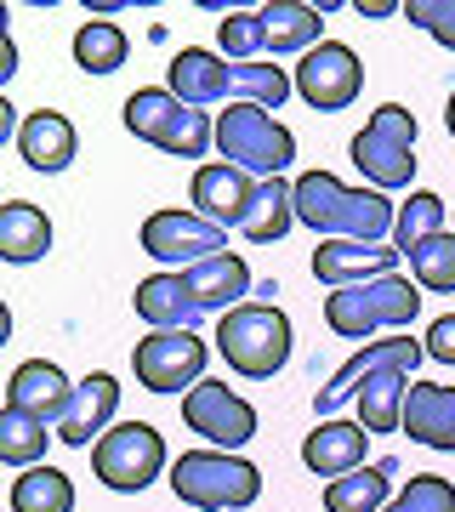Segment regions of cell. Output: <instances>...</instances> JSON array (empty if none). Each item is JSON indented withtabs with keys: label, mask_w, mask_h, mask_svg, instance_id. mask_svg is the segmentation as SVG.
<instances>
[{
	"label": "cell",
	"mask_w": 455,
	"mask_h": 512,
	"mask_svg": "<svg viewBox=\"0 0 455 512\" xmlns=\"http://www.w3.org/2000/svg\"><path fill=\"white\" fill-rule=\"evenodd\" d=\"M421 359H427V342H416L410 330H399V336H382V342H364V348L353 353V359H347L336 376H330V387H319L313 410L330 421L347 399H353V393H359V382L370 376V370H410V376H416Z\"/></svg>",
	"instance_id": "obj_13"
},
{
	"label": "cell",
	"mask_w": 455,
	"mask_h": 512,
	"mask_svg": "<svg viewBox=\"0 0 455 512\" xmlns=\"http://www.w3.org/2000/svg\"><path fill=\"white\" fill-rule=\"evenodd\" d=\"M217 46L228 63H262L268 52V29H262V12H228L217 23Z\"/></svg>",
	"instance_id": "obj_34"
},
{
	"label": "cell",
	"mask_w": 455,
	"mask_h": 512,
	"mask_svg": "<svg viewBox=\"0 0 455 512\" xmlns=\"http://www.w3.org/2000/svg\"><path fill=\"white\" fill-rule=\"evenodd\" d=\"M444 217H450V205L438 200V194H427V188H416V194L399 205V228H393V245L410 256L416 245H427L433 234H450V228H444Z\"/></svg>",
	"instance_id": "obj_32"
},
{
	"label": "cell",
	"mask_w": 455,
	"mask_h": 512,
	"mask_svg": "<svg viewBox=\"0 0 455 512\" xmlns=\"http://www.w3.org/2000/svg\"><path fill=\"white\" fill-rule=\"evenodd\" d=\"M404 433L427 450H455V387L416 382L404 399Z\"/></svg>",
	"instance_id": "obj_23"
},
{
	"label": "cell",
	"mask_w": 455,
	"mask_h": 512,
	"mask_svg": "<svg viewBox=\"0 0 455 512\" xmlns=\"http://www.w3.org/2000/svg\"><path fill=\"white\" fill-rule=\"evenodd\" d=\"M188 200H194L200 217L217 222V228H239L245 211H251V200H256V177L251 171H239V165H228V160H211V165L194 171Z\"/></svg>",
	"instance_id": "obj_16"
},
{
	"label": "cell",
	"mask_w": 455,
	"mask_h": 512,
	"mask_svg": "<svg viewBox=\"0 0 455 512\" xmlns=\"http://www.w3.org/2000/svg\"><path fill=\"white\" fill-rule=\"evenodd\" d=\"M46 251H52V222H46V211L29 200H12L0 211V256L23 268V262H40Z\"/></svg>",
	"instance_id": "obj_28"
},
{
	"label": "cell",
	"mask_w": 455,
	"mask_h": 512,
	"mask_svg": "<svg viewBox=\"0 0 455 512\" xmlns=\"http://www.w3.org/2000/svg\"><path fill=\"white\" fill-rule=\"evenodd\" d=\"M182 421L200 433L211 450H234L256 439V404L239 399L228 382H200L194 393H182Z\"/></svg>",
	"instance_id": "obj_11"
},
{
	"label": "cell",
	"mask_w": 455,
	"mask_h": 512,
	"mask_svg": "<svg viewBox=\"0 0 455 512\" xmlns=\"http://www.w3.org/2000/svg\"><path fill=\"white\" fill-rule=\"evenodd\" d=\"M217 148H222V160L239 165V171H251L256 183L285 177L296 160L291 126H279L268 109H251V103H234V109L217 114Z\"/></svg>",
	"instance_id": "obj_6"
},
{
	"label": "cell",
	"mask_w": 455,
	"mask_h": 512,
	"mask_svg": "<svg viewBox=\"0 0 455 512\" xmlns=\"http://www.w3.org/2000/svg\"><path fill=\"white\" fill-rule=\"evenodd\" d=\"M126 131L143 137V143H154L160 154H177V160H200L205 148L217 143V120L200 109H188L165 86H148V92L126 97Z\"/></svg>",
	"instance_id": "obj_5"
},
{
	"label": "cell",
	"mask_w": 455,
	"mask_h": 512,
	"mask_svg": "<svg viewBox=\"0 0 455 512\" xmlns=\"http://www.w3.org/2000/svg\"><path fill=\"white\" fill-rule=\"evenodd\" d=\"M399 245H364V239H325L313 251V279L330 285V291H347V285H364V279H387L399 274Z\"/></svg>",
	"instance_id": "obj_15"
},
{
	"label": "cell",
	"mask_w": 455,
	"mask_h": 512,
	"mask_svg": "<svg viewBox=\"0 0 455 512\" xmlns=\"http://www.w3.org/2000/svg\"><path fill=\"white\" fill-rule=\"evenodd\" d=\"M421 313V285L404 274L387 279H364V285H347V291L325 296V325L342 336V342H364L376 330H410V319Z\"/></svg>",
	"instance_id": "obj_3"
},
{
	"label": "cell",
	"mask_w": 455,
	"mask_h": 512,
	"mask_svg": "<svg viewBox=\"0 0 455 512\" xmlns=\"http://www.w3.org/2000/svg\"><path fill=\"white\" fill-rule=\"evenodd\" d=\"M364 444H370V433H364L359 421H319L308 439H302V461H308V473L313 478H347V473H359L364 467Z\"/></svg>",
	"instance_id": "obj_19"
},
{
	"label": "cell",
	"mask_w": 455,
	"mask_h": 512,
	"mask_svg": "<svg viewBox=\"0 0 455 512\" xmlns=\"http://www.w3.org/2000/svg\"><path fill=\"white\" fill-rule=\"evenodd\" d=\"M404 18L455 52V0H404Z\"/></svg>",
	"instance_id": "obj_36"
},
{
	"label": "cell",
	"mask_w": 455,
	"mask_h": 512,
	"mask_svg": "<svg viewBox=\"0 0 455 512\" xmlns=\"http://www.w3.org/2000/svg\"><path fill=\"white\" fill-rule=\"evenodd\" d=\"M46 439H57V433H46V421L29 416V410H0V461L6 467H40V456H46Z\"/></svg>",
	"instance_id": "obj_30"
},
{
	"label": "cell",
	"mask_w": 455,
	"mask_h": 512,
	"mask_svg": "<svg viewBox=\"0 0 455 512\" xmlns=\"http://www.w3.org/2000/svg\"><path fill=\"white\" fill-rule=\"evenodd\" d=\"M74 387L63 370L52 365V359H29V365L12 370V387H6V404L12 410H29V416H40L46 427H57V421L69 416V404H74Z\"/></svg>",
	"instance_id": "obj_18"
},
{
	"label": "cell",
	"mask_w": 455,
	"mask_h": 512,
	"mask_svg": "<svg viewBox=\"0 0 455 512\" xmlns=\"http://www.w3.org/2000/svg\"><path fill=\"white\" fill-rule=\"evenodd\" d=\"M12 512H74V478L57 467H29L12 478Z\"/></svg>",
	"instance_id": "obj_31"
},
{
	"label": "cell",
	"mask_w": 455,
	"mask_h": 512,
	"mask_svg": "<svg viewBox=\"0 0 455 512\" xmlns=\"http://www.w3.org/2000/svg\"><path fill=\"white\" fill-rule=\"evenodd\" d=\"M296 222V183L285 177H268V183H256V200L239 222V234L251 239V245H273V239H285Z\"/></svg>",
	"instance_id": "obj_26"
},
{
	"label": "cell",
	"mask_w": 455,
	"mask_h": 512,
	"mask_svg": "<svg viewBox=\"0 0 455 512\" xmlns=\"http://www.w3.org/2000/svg\"><path fill=\"white\" fill-rule=\"evenodd\" d=\"M165 92H177L188 109H228V103H234V63H228L222 52L188 46V52L171 57Z\"/></svg>",
	"instance_id": "obj_14"
},
{
	"label": "cell",
	"mask_w": 455,
	"mask_h": 512,
	"mask_svg": "<svg viewBox=\"0 0 455 512\" xmlns=\"http://www.w3.org/2000/svg\"><path fill=\"white\" fill-rule=\"evenodd\" d=\"M291 342H296L291 319H285V308H273V302H245L228 319H217V353L245 382L279 376V370L291 365Z\"/></svg>",
	"instance_id": "obj_2"
},
{
	"label": "cell",
	"mask_w": 455,
	"mask_h": 512,
	"mask_svg": "<svg viewBox=\"0 0 455 512\" xmlns=\"http://www.w3.org/2000/svg\"><path fill=\"white\" fill-rule=\"evenodd\" d=\"M364 18H393V12H404V6H393V0H370V6H359Z\"/></svg>",
	"instance_id": "obj_38"
},
{
	"label": "cell",
	"mask_w": 455,
	"mask_h": 512,
	"mask_svg": "<svg viewBox=\"0 0 455 512\" xmlns=\"http://www.w3.org/2000/svg\"><path fill=\"white\" fill-rule=\"evenodd\" d=\"M296 222H308L325 239H364V245H387L399 228V205L382 188H347L330 171H302L296 177Z\"/></svg>",
	"instance_id": "obj_1"
},
{
	"label": "cell",
	"mask_w": 455,
	"mask_h": 512,
	"mask_svg": "<svg viewBox=\"0 0 455 512\" xmlns=\"http://www.w3.org/2000/svg\"><path fill=\"white\" fill-rule=\"evenodd\" d=\"M444 126H450V137H455V92H450V109H444Z\"/></svg>",
	"instance_id": "obj_39"
},
{
	"label": "cell",
	"mask_w": 455,
	"mask_h": 512,
	"mask_svg": "<svg viewBox=\"0 0 455 512\" xmlns=\"http://www.w3.org/2000/svg\"><path fill=\"white\" fill-rule=\"evenodd\" d=\"M421 342H427V359H438V365H455V313H444V319H433Z\"/></svg>",
	"instance_id": "obj_37"
},
{
	"label": "cell",
	"mask_w": 455,
	"mask_h": 512,
	"mask_svg": "<svg viewBox=\"0 0 455 512\" xmlns=\"http://www.w3.org/2000/svg\"><path fill=\"white\" fill-rule=\"evenodd\" d=\"M126 57H131V40L120 23L109 18H91L74 29V63L86 74H114V69H126Z\"/></svg>",
	"instance_id": "obj_29"
},
{
	"label": "cell",
	"mask_w": 455,
	"mask_h": 512,
	"mask_svg": "<svg viewBox=\"0 0 455 512\" xmlns=\"http://www.w3.org/2000/svg\"><path fill=\"white\" fill-rule=\"evenodd\" d=\"M296 92H302V103H313L319 114L347 109V103L364 92V63H359V52H353V46H342V40L313 46V52L296 63Z\"/></svg>",
	"instance_id": "obj_12"
},
{
	"label": "cell",
	"mask_w": 455,
	"mask_h": 512,
	"mask_svg": "<svg viewBox=\"0 0 455 512\" xmlns=\"http://www.w3.org/2000/svg\"><path fill=\"white\" fill-rule=\"evenodd\" d=\"M205 359H211V348L200 342V330H148L131 348V370L148 393H182V387L194 393L205 382Z\"/></svg>",
	"instance_id": "obj_9"
},
{
	"label": "cell",
	"mask_w": 455,
	"mask_h": 512,
	"mask_svg": "<svg viewBox=\"0 0 455 512\" xmlns=\"http://www.w3.org/2000/svg\"><path fill=\"white\" fill-rule=\"evenodd\" d=\"M393 461H376V467H359V473L325 484V512H387L393 507Z\"/></svg>",
	"instance_id": "obj_27"
},
{
	"label": "cell",
	"mask_w": 455,
	"mask_h": 512,
	"mask_svg": "<svg viewBox=\"0 0 455 512\" xmlns=\"http://www.w3.org/2000/svg\"><path fill=\"white\" fill-rule=\"evenodd\" d=\"M262 29H268V52H302L325 46V6H302V0H268L262 6Z\"/></svg>",
	"instance_id": "obj_25"
},
{
	"label": "cell",
	"mask_w": 455,
	"mask_h": 512,
	"mask_svg": "<svg viewBox=\"0 0 455 512\" xmlns=\"http://www.w3.org/2000/svg\"><path fill=\"white\" fill-rule=\"evenodd\" d=\"M387 512H455V484L438 478V473H416L399 495H393Z\"/></svg>",
	"instance_id": "obj_35"
},
{
	"label": "cell",
	"mask_w": 455,
	"mask_h": 512,
	"mask_svg": "<svg viewBox=\"0 0 455 512\" xmlns=\"http://www.w3.org/2000/svg\"><path fill=\"white\" fill-rule=\"evenodd\" d=\"M91 467H97V478L109 490L137 495L165 473V439L148 421H114L109 433L91 444Z\"/></svg>",
	"instance_id": "obj_8"
},
{
	"label": "cell",
	"mask_w": 455,
	"mask_h": 512,
	"mask_svg": "<svg viewBox=\"0 0 455 512\" xmlns=\"http://www.w3.org/2000/svg\"><path fill=\"white\" fill-rule=\"evenodd\" d=\"M74 148H80V137H74L69 126V114H57V109H35V114H23V131H18V154L29 171H69L74 165Z\"/></svg>",
	"instance_id": "obj_21"
},
{
	"label": "cell",
	"mask_w": 455,
	"mask_h": 512,
	"mask_svg": "<svg viewBox=\"0 0 455 512\" xmlns=\"http://www.w3.org/2000/svg\"><path fill=\"white\" fill-rule=\"evenodd\" d=\"M171 495L200 512H239L262 495V473L234 450H182L171 461Z\"/></svg>",
	"instance_id": "obj_4"
},
{
	"label": "cell",
	"mask_w": 455,
	"mask_h": 512,
	"mask_svg": "<svg viewBox=\"0 0 455 512\" xmlns=\"http://www.w3.org/2000/svg\"><path fill=\"white\" fill-rule=\"evenodd\" d=\"M410 279L421 291L450 296L455 291V234H433L427 245H416L410 251Z\"/></svg>",
	"instance_id": "obj_33"
},
{
	"label": "cell",
	"mask_w": 455,
	"mask_h": 512,
	"mask_svg": "<svg viewBox=\"0 0 455 512\" xmlns=\"http://www.w3.org/2000/svg\"><path fill=\"white\" fill-rule=\"evenodd\" d=\"M114 410H120V382L109 370H91L86 382L74 387L69 416L57 421V439L74 444V450H91V439H103L114 427Z\"/></svg>",
	"instance_id": "obj_17"
},
{
	"label": "cell",
	"mask_w": 455,
	"mask_h": 512,
	"mask_svg": "<svg viewBox=\"0 0 455 512\" xmlns=\"http://www.w3.org/2000/svg\"><path fill=\"white\" fill-rule=\"evenodd\" d=\"M353 165H359L370 188H410L416 177V114L404 103H382L353 137Z\"/></svg>",
	"instance_id": "obj_7"
},
{
	"label": "cell",
	"mask_w": 455,
	"mask_h": 512,
	"mask_svg": "<svg viewBox=\"0 0 455 512\" xmlns=\"http://www.w3.org/2000/svg\"><path fill=\"white\" fill-rule=\"evenodd\" d=\"M131 308H137V319H143V325H154V330H194V325L205 319L182 274H154V279H143V285L131 291Z\"/></svg>",
	"instance_id": "obj_22"
},
{
	"label": "cell",
	"mask_w": 455,
	"mask_h": 512,
	"mask_svg": "<svg viewBox=\"0 0 455 512\" xmlns=\"http://www.w3.org/2000/svg\"><path fill=\"white\" fill-rule=\"evenodd\" d=\"M143 251L154 256V262H171V274H188V268H200V262L228 251V228H217V222L200 217V211L171 205V211H154V217L143 222Z\"/></svg>",
	"instance_id": "obj_10"
},
{
	"label": "cell",
	"mask_w": 455,
	"mask_h": 512,
	"mask_svg": "<svg viewBox=\"0 0 455 512\" xmlns=\"http://www.w3.org/2000/svg\"><path fill=\"white\" fill-rule=\"evenodd\" d=\"M182 279H188L200 313H217V319H228L234 308H245V296H251V268H245L239 251L211 256V262H200V268H188Z\"/></svg>",
	"instance_id": "obj_20"
},
{
	"label": "cell",
	"mask_w": 455,
	"mask_h": 512,
	"mask_svg": "<svg viewBox=\"0 0 455 512\" xmlns=\"http://www.w3.org/2000/svg\"><path fill=\"white\" fill-rule=\"evenodd\" d=\"M410 370H370L353 393L364 433H404V399H410Z\"/></svg>",
	"instance_id": "obj_24"
}]
</instances>
